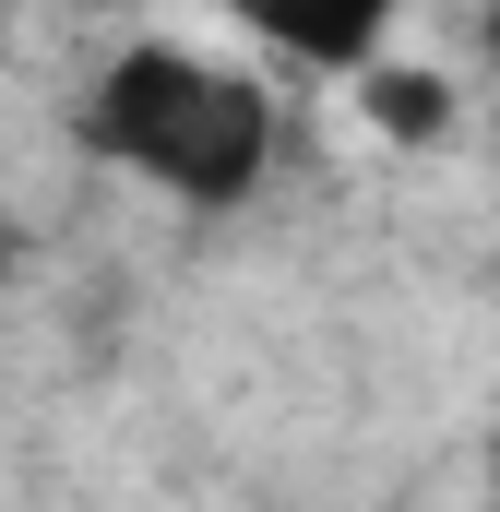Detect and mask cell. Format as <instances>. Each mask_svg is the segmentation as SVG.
I'll use <instances>...</instances> for the list:
<instances>
[{
    "label": "cell",
    "mask_w": 500,
    "mask_h": 512,
    "mask_svg": "<svg viewBox=\"0 0 500 512\" xmlns=\"http://www.w3.org/2000/svg\"><path fill=\"white\" fill-rule=\"evenodd\" d=\"M84 143H96L120 179H143V191L250 203L262 167H274V96H262L250 72H227V60H203V48L143 36V48H120V60L96 72Z\"/></svg>",
    "instance_id": "6da1fadb"
},
{
    "label": "cell",
    "mask_w": 500,
    "mask_h": 512,
    "mask_svg": "<svg viewBox=\"0 0 500 512\" xmlns=\"http://www.w3.org/2000/svg\"><path fill=\"white\" fill-rule=\"evenodd\" d=\"M227 24H250L262 48H286L298 72H370L381 36L417 12V0H215Z\"/></svg>",
    "instance_id": "7a4b0ae2"
},
{
    "label": "cell",
    "mask_w": 500,
    "mask_h": 512,
    "mask_svg": "<svg viewBox=\"0 0 500 512\" xmlns=\"http://www.w3.org/2000/svg\"><path fill=\"white\" fill-rule=\"evenodd\" d=\"M358 108H370L393 143H429V131H453V84H441V72H393V60H370V72H358Z\"/></svg>",
    "instance_id": "3957f363"
}]
</instances>
